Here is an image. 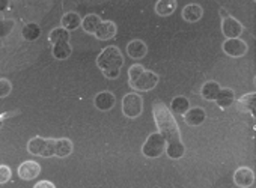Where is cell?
<instances>
[{"instance_id":"obj_34","label":"cell","mask_w":256,"mask_h":188,"mask_svg":"<svg viewBox=\"0 0 256 188\" xmlns=\"http://www.w3.org/2000/svg\"><path fill=\"white\" fill-rule=\"evenodd\" d=\"M220 15L223 17V20L229 17V15H228V12H226V9H220Z\"/></svg>"},{"instance_id":"obj_28","label":"cell","mask_w":256,"mask_h":188,"mask_svg":"<svg viewBox=\"0 0 256 188\" xmlns=\"http://www.w3.org/2000/svg\"><path fill=\"white\" fill-rule=\"evenodd\" d=\"M143 71H145V68L140 63H134L133 66H130V69H128V78H130V81H134Z\"/></svg>"},{"instance_id":"obj_24","label":"cell","mask_w":256,"mask_h":188,"mask_svg":"<svg viewBox=\"0 0 256 188\" xmlns=\"http://www.w3.org/2000/svg\"><path fill=\"white\" fill-rule=\"evenodd\" d=\"M72 152V142L69 139H57L56 140V157L65 158Z\"/></svg>"},{"instance_id":"obj_1","label":"cell","mask_w":256,"mask_h":188,"mask_svg":"<svg viewBox=\"0 0 256 188\" xmlns=\"http://www.w3.org/2000/svg\"><path fill=\"white\" fill-rule=\"evenodd\" d=\"M152 115H154V119H155V125H157L158 131L164 136L166 142L181 139L180 128H178V124H177L174 115L170 113V110L163 103H158V104L154 106Z\"/></svg>"},{"instance_id":"obj_14","label":"cell","mask_w":256,"mask_h":188,"mask_svg":"<svg viewBox=\"0 0 256 188\" xmlns=\"http://www.w3.org/2000/svg\"><path fill=\"white\" fill-rule=\"evenodd\" d=\"M184 152H186V148L180 140H170V142H166V154L169 158L172 160H180L184 157Z\"/></svg>"},{"instance_id":"obj_16","label":"cell","mask_w":256,"mask_h":188,"mask_svg":"<svg viewBox=\"0 0 256 188\" xmlns=\"http://www.w3.org/2000/svg\"><path fill=\"white\" fill-rule=\"evenodd\" d=\"M116 35V24L113 21H103L98 27V30L95 32L97 39L100 41H106V39H112Z\"/></svg>"},{"instance_id":"obj_18","label":"cell","mask_w":256,"mask_h":188,"mask_svg":"<svg viewBox=\"0 0 256 188\" xmlns=\"http://www.w3.org/2000/svg\"><path fill=\"white\" fill-rule=\"evenodd\" d=\"M220 89L222 87L217 81H207L201 89V97L207 101H216Z\"/></svg>"},{"instance_id":"obj_27","label":"cell","mask_w":256,"mask_h":188,"mask_svg":"<svg viewBox=\"0 0 256 188\" xmlns=\"http://www.w3.org/2000/svg\"><path fill=\"white\" fill-rule=\"evenodd\" d=\"M170 107H172L174 112H177L178 115H184L190 109V103L186 97H177V98H174L172 106Z\"/></svg>"},{"instance_id":"obj_26","label":"cell","mask_w":256,"mask_h":188,"mask_svg":"<svg viewBox=\"0 0 256 188\" xmlns=\"http://www.w3.org/2000/svg\"><path fill=\"white\" fill-rule=\"evenodd\" d=\"M51 53H53V56H54L56 59H60V60H63V59H68V57L71 56V53H72V48H71L69 42H62V44L53 45V50H51Z\"/></svg>"},{"instance_id":"obj_29","label":"cell","mask_w":256,"mask_h":188,"mask_svg":"<svg viewBox=\"0 0 256 188\" xmlns=\"http://www.w3.org/2000/svg\"><path fill=\"white\" fill-rule=\"evenodd\" d=\"M11 81H8L6 78H2L0 80V97L5 98L6 95H9V92H11Z\"/></svg>"},{"instance_id":"obj_4","label":"cell","mask_w":256,"mask_h":188,"mask_svg":"<svg viewBox=\"0 0 256 188\" xmlns=\"http://www.w3.org/2000/svg\"><path fill=\"white\" fill-rule=\"evenodd\" d=\"M164 151H166V139L161 133L151 134L142 148V154L148 158H158L160 155H163Z\"/></svg>"},{"instance_id":"obj_10","label":"cell","mask_w":256,"mask_h":188,"mask_svg":"<svg viewBox=\"0 0 256 188\" xmlns=\"http://www.w3.org/2000/svg\"><path fill=\"white\" fill-rule=\"evenodd\" d=\"M115 103L116 98L112 92H100L94 100V104L100 112H109L110 109H113Z\"/></svg>"},{"instance_id":"obj_12","label":"cell","mask_w":256,"mask_h":188,"mask_svg":"<svg viewBox=\"0 0 256 188\" xmlns=\"http://www.w3.org/2000/svg\"><path fill=\"white\" fill-rule=\"evenodd\" d=\"M184 122L190 127H198L201 124H204L207 115H205V110L201 109V107H193V109H189L184 115Z\"/></svg>"},{"instance_id":"obj_21","label":"cell","mask_w":256,"mask_h":188,"mask_svg":"<svg viewBox=\"0 0 256 188\" xmlns=\"http://www.w3.org/2000/svg\"><path fill=\"white\" fill-rule=\"evenodd\" d=\"M101 23H103V21H101V18H100L98 15L89 14V15H86V17H84V18L81 20V27H83L84 32L95 35V32L98 30V27H100Z\"/></svg>"},{"instance_id":"obj_13","label":"cell","mask_w":256,"mask_h":188,"mask_svg":"<svg viewBox=\"0 0 256 188\" xmlns=\"http://www.w3.org/2000/svg\"><path fill=\"white\" fill-rule=\"evenodd\" d=\"M255 100H256V93L250 92L243 95L240 100H237V110L241 113H255Z\"/></svg>"},{"instance_id":"obj_17","label":"cell","mask_w":256,"mask_h":188,"mask_svg":"<svg viewBox=\"0 0 256 188\" xmlns=\"http://www.w3.org/2000/svg\"><path fill=\"white\" fill-rule=\"evenodd\" d=\"M177 6H178L177 0H158L155 3V12L160 17H167L175 12Z\"/></svg>"},{"instance_id":"obj_2","label":"cell","mask_w":256,"mask_h":188,"mask_svg":"<svg viewBox=\"0 0 256 188\" xmlns=\"http://www.w3.org/2000/svg\"><path fill=\"white\" fill-rule=\"evenodd\" d=\"M97 65L103 72L104 71H119L124 65V57L116 45H109L97 57Z\"/></svg>"},{"instance_id":"obj_5","label":"cell","mask_w":256,"mask_h":188,"mask_svg":"<svg viewBox=\"0 0 256 188\" xmlns=\"http://www.w3.org/2000/svg\"><path fill=\"white\" fill-rule=\"evenodd\" d=\"M143 110V100L139 93L130 92L122 98V113L128 119H136Z\"/></svg>"},{"instance_id":"obj_8","label":"cell","mask_w":256,"mask_h":188,"mask_svg":"<svg viewBox=\"0 0 256 188\" xmlns=\"http://www.w3.org/2000/svg\"><path fill=\"white\" fill-rule=\"evenodd\" d=\"M222 32L228 39H234V38H240V35L243 33V24L234 18V17H228L223 20L222 23Z\"/></svg>"},{"instance_id":"obj_30","label":"cell","mask_w":256,"mask_h":188,"mask_svg":"<svg viewBox=\"0 0 256 188\" xmlns=\"http://www.w3.org/2000/svg\"><path fill=\"white\" fill-rule=\"evenodd\" d=\"M11 179V170H9V167L8 166H5V164H2L0 166V184H6V181H9Z\"/></svg>"},{"instance_id":"obj_22","label":"cell","mask_w":256,"mask_h":188,"mask_svg":"<svg viewBox=\"0 0 256 188\" xmlns=\"http://www.w3.org/2000/svg\"><path fill=\"white\" fill-rule=\"evenodd\" d=\"M48 41L53 45L62 44V42H69V32L63 27H56L50 32L48 35Z\"/></svg>"},{"instance_id":"obj_20","label":"cell","mask_w":256,"mask_h":188,"mask_svg":"<svg viewBox=\"0 0 256 188\" xmlns=\"http://www.w3.org/2000/svg\"><path fill=\"white\" fill-rule=\"evenodd\" d=\"M216 103H217V106L220 109H225V107L232 106L235 103V93H234V90L232 89H228V87L220 89L219 95L216 98Z\"/></svg>"},{"instance_id":"obj_33","label":"cell","mask_w":256,"mask_h":188,"mask_svg":"<svg viewBox=\"0 0 256 188\" xmlns=\"http://www.w3.org/2000/svg\"><path fill=\"white\" fill-rule=\"evenodd\" d=\"M119 72H121V71H104L103 74H104V77H107V78H116V77H119Z\"/></svg>"},{"instance_id":"obj_11","label":"cell","mask_w":256,"mask_h":188,"mask_svg":"<svg viewBox=\"0 0 256 188\" xmlns=\"http://www.w3.org/2000/svg\"><path fill=\"white\" fill-rule=\"evenodd\" d=\"M234 182L238 187H250L255 182V173L249 167H240L234 173Z\"/></svg>"},{"instance_id":"obj_23","label":"cell","mask_w":256,"mask_h":188,"mask_svg":"<svg viewBox=\"0 0 256 188\" xmlns=\"http://www.w3.org/2000/svg\"><path fill=\"white\" fill-rule=\"evenodd\" d=\"M60 23H62V27L66 29V30L69 32V30L77 29V27L81 24V20H80V15H78V14H75V12H68V14H65V15L62 17Z\"/></svg>"},{"instance_id":"obj_7","label":"cell","mask_w":256,"mask_h":188,"mask_svg":"<svg viewBox=\"0 0 256 188\" xmlns=\"http://www.w3.org/2000/svg\"><path fill=\"white\" fill-rule=\"evenodd\" d=\"M247 44L240 39V38H234V39H226L223 42V51L231 56V57H241L247 53Z\"/></svg>"},{"instance_id":"obj_3","label":"cell","mask_w":256,"mask_h":188,"mask_svg":"<svg viewBox=\"0 0 256 188\" xmlns=\"http://www.w3.org/2000/svg\"><path fill=\"white\" fill-rule=\"evenodd\" d=\"M27 151L32 155H39L44 158L56 157V140L54 139L33 137L27 143Z\"/></svg>"},{"instance_id":"obj_9","label":"cell","mask_w":256,"mask_h":188,"mask_svg":"<svg viewBox=\"0 0 256 188\" xmlns=\"http://www.w3.org/2000/svg\"><path fill=\"white\" fill-rule=\"evenodd\" d=\"M41 172V167L36 161H24L23 164H20L18 167V176L23 181H32L35 179Z\"/></svg>"},{"instance_id":"obj_19","label":"cell","mask_w":256,"mask_h":188,"mask_svg":"<svg viewBox=\"0 0 256 188\" xmlns=\"http://www.w3.org/2000/svg\"><path fill=\"white\" fill-rule=\"evenodd\" d=\"M204 15V9L199 5H187L183 11V18L187 23H198Z\"/></svg>"},{"instance_id":"obj_32","label":"cell","mask_w":256,"mask_h":188,"mask_svg":"<svg viewBox=\"0 0 256 188\" xmlns=\"http://www.w3.org/2000/svg\"><path fill=\"white\" fill-rule=\"evenodd\" d=\"M35 188H54V184H51L48 181H42V182H38L35 185Z\"/></svg>"},{"instance_id":"obj_15","label":"cell","mask_w":256,"mask_h":188,"mask_svg":"<svg viewBox=\"0 0 256 188\" xmlns=\"http://www.w3.org/2000/svg\"><path fill=\"white\" fill-rule=\"evenodd\" d=\"M127 53H128V56L133 57V59H143V57L146 56V53H148V47H146V44H145L143 41L134 39V41L128 42V45H127Z\"/></svg>"},{"instance_id":"obj_25","label":"cell","mask_w":256,"mask_h":188,"mask_svg":"<svg viewBox=\"0 0 256 188\" xmlns=\"http://www.w3.org/2000/svg\"><path fill=\"white\" fill-rule=\"evenodd\" d=\"M23 38L26 41H36L41 36V27L36 23H27L23 27Z\"/></svg>"},{"instance_id":"obj_31","label":"cell","mask_w":256,"mask_h":188,"mask_svg":"<svg viewBox=\"0 0 256 188\" xmlns=\"http://www.w3.org/2000/svg\"><path fill=\"white\" fill-rule=\"evenodd\" d=\"M14 20H2V36H6L11 33L12 27H14Z\"/></svg>"},{"instance_id":"obj_6","label":"cell","mask_w":256,"mask_h":188,"mask_svg":"<svg viewBox=\"0 0 256 188\" xmlns=\"http://www.w3.org/2000/svg\"><path fill=\"white\" fill-rule=\"evenodd\" d=\"M158 83V75L152 71H143L134 81H130V86L134 89V90H139V92H146V90H151L157 86Z\"/></svg>"}]
</instances>
